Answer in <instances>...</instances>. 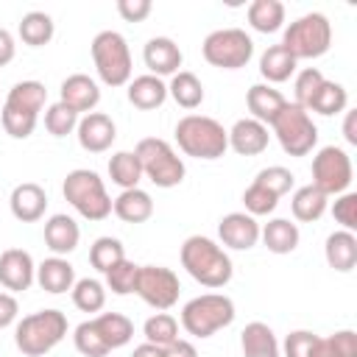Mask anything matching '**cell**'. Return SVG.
<instances>
[{
	"label": "cell",
	"instance_id": "6da1fadb",
	"mask_svg": "<svg viewBox=\"0 0 357 357\" xmlns=\"http://www.w3.org/2000/svg\"><path fill=\"white\" fill-rule=\"evenodd\" d=\"M181 265L204 287H223V284H229V279L234 273L229 254L215 240H209L204 234H192L184 240Z\"/></svg>",
	"mask_w": 357,
	"mask_h": 357
},
{
	"label": "cell",
	"instance_id": "7a4b0ae2",
	"mask_svg": "<svg viewBox=\"0 0 357 357\" xmlns=\"http://www.w3.org/2000/svg\"><path fill=\"white\" fill-rule=\"evenodd\" d=\"M47 100V89L42 81H20L8 89L6 95V103H3V112H0V120H3V128L8 137L14 139H28L36 128V120H39V112Z\"/></svg>",
	"mask_w": 357,
	"mask_h": 357
},
{
	"label": "cell",
	"instance_id": "3957f363",
	"mask_svg": "<svg viewBox=\"0 0 357 357\" xmlns=\"http://www.w3.org/2000/svg\"><path fill=\"white\" fill-rule=\"evenodd\" d=\"M67 335V315L61 310H39L25 315L14 329V343L25 357H42Z\"/></svg>",
	"mask_w": 357,
	"mask_h": 357
},
{
	"label": "cell",
	"instance_id": "277c9868",
	"mask_svg": "<svg viewBox=\"0 0 357 357\" xmlns=\"http://www.w3.org/2000/svg\"><path fill=\"white\" fill-rule=\"evenodd\" d=\"M176 142L187 156L195 159H220L229 148L226 128L206 114H187L176 123Z\"/></svg>",
	"mask_w": 357,
	"mask_h": 357
},
{
	"label": "cell",
	"instance_id": "5b68a950",
	"mask_svg": "<svg viewBox=\"0 0 357 357\" xmlns=\"http://www.w3.org/2000/svg\"><path fill=\"white\" fill-rule=\"evenodd\" d=\"M61 192L70 201V206L86 220H106L112 215V198L103 187V178L95 170H86V167L70 170L64 176Z\"/></svg>",
	"mask_w": 357,
	"mask_h": 357
},
{
	"label": "cell",
	"instance_id": "8992f818",
	"mask_svg": "<svg viewBox=\"0 0 357 357\" xmlns=\"http://www.w3.org/2000/svg\"><path fill=\"white\" fill-rule=\"evenodd\" d=\"M234 301L223 293H204L181 307V326L192 337H212L234 321Z\"/></svg>",
	"mask_w": 357,
	"mask_h": 357
},
{
	"label": "cell",
	"instance_id": "52a82bcc",
	"mask_svg": "<svg viewBox=\"0 0 357 357\" xmlns=\"http://www.w3.org/2000/svg\"><path fill=\"white\" fill-rule=\"evenodd\" d=\"M137 159H139V167H142V176L151 178L156 187L162 190H170V187H178L184 181V162L181 156L173 151V145L167 139H159V137H145L137 142L134 148Z\"/></svg>",
	"mask_w": 357,
	"mask_h": 357
},
{
	"label": "cell",
	"instance_id": "ba28073f",
	"mask_svg": "<svg viewBox=\"0 0 357 357\" xmlns=\"http://www.w3.org/2000/svg\"><path fill=\"white\" fill-rule=\"evenodd\" d=\"M332 45V22L321 11H310L298 20H293L284 28L282 47L298 61V59H318Z\"/></svg>",
	"mask_w": 357,
	"mask_h": 357
},
{
	"label": "cell",
	"instance_id": "9c48e42d",
	"mask_svg": "<svg viewBox=\"0 0 357 357\" xmlns=\"http://www.w3.org/2000/svg\"><path fill=\"white\" fill-rule=\"evenodd\" d=\"M89 50H92L98 78L106 86H123L131 81V50H128V42L123 33L100 31V33H95Z\"/></svg>",
	"mask_w": 357,
	"mask_h": 357
},
{
	"label": "cell",
	"instance_id": "30bf717a",
	"mask_svg": "<svg viewBox=\"0 0 357 357\" xmlns=\"http://www.w3.org/2000/svg\"><path fill=\"white\" fill-rule=\"evenodd\" d=\"M271 128H273V134H276V139L287 156H307L318 142V128H315L310 112L290 103V100L271 120Z\"/></svg>",
	"mask_w": 357,
	"mask_h": 357
},
{
	"label": "cell",
	"instance_id": "8fae6325",
	"mask_svg": "<svg viewBox=\"0 0 357 357\" xmlns=\"http://www.w3.org/2000/svg\"><path fill=\"white\" fill-rule=\"evenodd\" d=\"M204 59L220 70H240L254 56V42L243 28H218L201 45Z\"/></svg>",
	"mask_w": 357,
	"mask_h": 357
},
{
	"label": "cell",
	"instance_id": "7c38bea8",
	"mask_svg": "<svg viewBox=\"0 0 357 357\" xmlns=\"http://www.w3.org/2000/svg\"><path fill=\"white\" fill-rule=\"evenodd\" d=\"M351 178H354V167L343 148L326 145L312 156V187H318L324 195L349 192Z\"/></svg>",
	"mask_w": 357,
	"mask_h": 357
},
{
	"label": "cell",
	"instance_id": "4fadbf2b",
	"mask_svg": "<svg viewBox=\"0 0 357 357\" xmlns=\"http://www.w3.org/2000/svg\"><path fill=\"white\" fill-rule=\"evenodd\" d=\"M134 293L148 307L165 312V310H170L178 301L181 284H178V276L170 268H165V265H139Z\"/></svg>",
	"mask_w": 357,
	"mask_h": 357
},
{
	"label": "cell",
	"instance_id": "5bb4252c",
	"mask_svg": "<svg viewBox=\"0 0 357 357\" xmlns=\"http://www.w3.org/2000/svg\"><path fill=\"white\" fill-rule=\"evenodd\" d=\"M75 137H78V145L89 153H103L112 148V142L117 139V126L109 114L103 112H89L78 120L75 126Z\"/></svg>",
	"mask_w": 357,
	"mask_h": 357
},
{
	"label": "cell",
	"instance_id": "9a60e30c",
	"mask_svg": "<svg viewBox=\"0 0 357 357\" xmlns=\"http://www.w3.org/2000/svg\"><path fill=\"white\" fill-rule=\"evenodd\" d=\"M36 279V265L33 257L22 248H6L0 254V284L11 293H22L33 284Z\"/></svg>",
	"mask_w": 357,
	"mask_h": 357
},
{
	"label": "cell",
	"instance_id": "2e32d148",
	"mask_svg": "<svg viewBox=\"0 0 357 357\" xmlns=\"http://www.w3.org/2000/svg\"><path fill=\"white\" fill-rule=\"evenodd\" d=\"M218 234H220L223 245H229L234 251H248L259 240V223L248 212H229V215L220 218Z\"/></svg>",
	"mask_w": 357,
	"mask_h": 357
},
{
	"label": "cell",
	"instance_id": "e0dca14e",
	"mask_svg": "<svg viewBox=\"0 0 357 357\" xmlns=\"http://www.w3.org/2000/svg\"><path fill=\"white\" fill-rule=\"evenodd\" d=\"M142 59H145V67L151 70V75L162 78V75H176L184 56H181V47L170 39V36H153L148 39L145 50H142Z\"/></svg>",
	"mask_w": 357,
	"mask_h": 357
},
{
	"label": "cell",
	"instance_id": "ac0fdd59",
	"mask_svg": "<svg viewBox=\"0 0 357 357\" xmlns=\"http://www.w3.org/2000/svg\"><path fill=\"white\" fill-rule=\"evenodd\" d=\"M61 103L64 106H70L73 112H95V106L100 103V89H98V84L89 78V75H84V73H73V75H67L64 81H61Z\"/></svg>",
	"mask_w": 357,
	"mask_h": 357
},
{
	"label": "cell",
	"instance_id": "d6986e66",
	"mask_svg": "<svg viewBox=\"0 0 357 357\" xmlns=\"http://www.w3.org/2000/svg\"><path fill=\"white\" fill-rule=\"evenodd\" d=\"M226 134H229V148H234L240 156H257V153H262L268 148V139H271L268 126H262L254 117L237 120Z\"/></svg>",
	"mask_w": 357,
	"mask_h": 357
},
{
	"label": "cell",
	"instance_id": "ffe728a7",
	"mask_svg": "<svg viewBox=\"0 0 357 357\" xmlns=\"http://www.w3.org/2000/svg\"><path fill=\"white\" fill-rule=\"evenodd\" d=\"M8 204H11V215H14L17 220L33 223V220H39V218L45 215V209H47V192H45L39 184H33V181H22V184H17V187L11 190Z\"/></svg>",
	"mask_w": 357,
	"mask_h": 357
},
{
	"label": "cell",
	"instance_id": "44dd1931",
	"mask_svg": "<svg viewBox=\"0 0 357 357\" xmlns=\"http://www.w3.org/2000/svg\"><path fill=\"white\" fill-rule=\"evenodd\" d=\"M81 229L70 215H50L45 223V243L56 257H64L78 248Z\"/></svg>",
	"mask_w": 357,
	"mask_h": 357
},
{
	"label": "cell",
	"instance_id": "7402d4cb",
	"mask_svg": "<svg viewBox=\"0 0 357 357\" xmlns=\"http://www.w3.org/2000/svg\"><path fill=\"white\" fill-rule=\"evenodd\" d=\"M284 103H287L284 95L279 89H273L271 84H254L245 92V106H248L251 117L259 120L262 126H271V120L282 112Z\"/></svg>",
	"mask_w": 357,
	"mask_h": 357
},
{
	"label": "cell",
	"instance_id": "603a6c76",
	"mask_svg": "<svg viewBox=\"0 0 357 357\" xmlns=\"http://www.w3.org/2000/svg\"><path fill=\"white\" fill-rule=\"evenodd\" d=\"M36 282L42 290L59 296V293H67L73 290L75 284V268L64 259V257H50V259H42L36 265Z\"/></svg>",
	"mask_w": 357,
	"mask_h": 357
},
{
	"label": "cell",
	"instance_id": "cb8c5ba5",
	"mask_svg": "<svg viewBox=\"0 0 357 357\" xmlns=\"http://www.w3.org/2000/svg\"><path fill=\"white\" fill-rule=\"evenodd\" d=\"M324 257H326L329 268H335L337 273L354 271V265H357V237H354V231H346V229L332 231L326 237Z\"/></svg>",
	"mask_w": 357,
	"mask_h": 357
},
{
	"label": "cell",
	"instance_id": "d4e9b609",
	"mask_svg": "<svg viewBox=\"0 0 357 357\" xmlns=\"http://www.w3.org/2000/svg\"><path fill=\"white\" fill-rule=\"evenodd\" d=\"M240 349H243V357H282L273 329L262 321L245 324V329L240 332Z\"/></svg>",
	"mask_w": 357,
	"mask_h": 357
},
{
	"label": "cell",
	"instance_id": "484cf974",
	"mask_svg": "<svg viewBox=\"0 0 357 357\" xmlns=\"http://www.w3.org/2000/svg\"><path fill=\"white\" fill-rule=\"evenodd\" d=\"M167 100V84L156 75H137L134 81H128V103L142 109V112H151V109H159L162 103Z\"/></svg>",
	"mask_w": 357,
	"mask_h": 357
},
{
	"label": "cell",
	"instance_id": "4316f807",
	"mask_svg": "<svg viewBox=\"0 0 357 357\" xmlns=\"http://www.w3.org/2000/svg\"><path fill=\"white\" fill-rule=\"evenodd\" d=\"M112 212H114L120 220H126V223H145V220L153 215V198H151L145 190H139V187L123 190V192L112 201Z\"/></svg>",
	"mask_w": 357,
	"mask_h": 357
},
{
	"label": "cell",
	"instance_id": "83f0119b",
	"mask_svg": "<svg viewBox=\"0 0 357 357\" xmlns=\"http://www.w3.org/2000/svg\"><path fill=\"white\" fill-rule=\"evenodd\" d=\"M259 237L265 243V248L271 254H290L298 248V240H301V231L296 223H290L287 218H273L268 220L262 229H259Z\"/></svg>",
	"mask_w": 357,
	"mask_h": 357
},
{
	"label": "cell",
	"instance_id": "f1b7e54d",
	"mask_svg": "<svg viewBox=\"0 0 357 357\" xmlns=\"http://www.w3.org/2000/svg\"><path fill=\"white\" fill-rule=\"evenodd\" d=\"M92 324H95V329H98V335H100V340L106 343L109 351L123 349L134 337V324L123 312H100V315L92 318Z\"/></svg>",
	"mask_w": 357,
	"mask_h": 357
},
{
	"label": "cell",
	"instance_id": "f546056e",
	"mask_svg": "<svg viewBox=\"0 0 357 357\" xmlns=\"http://www.w3.org/2000/svg\"><path fill=\"white\" fill-rule=\"evenodd\" d=\"M326 204H329V195H324L318 187L312 184H304L293 192L290 198V209H293V218L301 220V223H312L318 220L324 212H326Z\"/></svg>",
	"mask_w": 357,
	"mask_h": 357
},
{
	"label": "cell",
	"instance_id": "4dcf8cb0",
	"mask_svg": "<svg viewBox=\"0 0 357 357\" xmlns=\"http://www.w3.org/2000/svg\"><path fill=\"white\" fill-rule=\"evenodd\" d=\"M167 95L181 106V109H198L204 103V84L195 73L190 70H178L170 84H167Z\"/></svg>",
	"mask_w": 357,
	"mask_h": 357
},
{
	"label": "cell",
	"instance_id": "1f68e13d",
	"mask_svg": "<svg viewBox=\"0 0 357 357\" xmlns=\"http://www.w3.org/2000/svg\"><path fill=\"white\" fill-rule=\"evenodd\" d=\"M296 59L282 47V45H271L262 56H259V73L268 84H282L296 73Z\"/></svg>",
	"mask_w": 357,
	"mask_h": 357
},
{
	"label": "cell",
	"instance_id": "d6a6232c",
	"mask_svg": "<svg viewBox=\"0 0 357 357\" xmlns=\"http://www.w3.org/2000/svg\"><path fill=\"white\" fill-rule=\"evenodd\" d=\"M109 178L120 187V190H134L142 181V167L134 151H117L109 159Z\"/></svg>",
	"mask_w": 357,
	"mask_h": 357
},
{
	"label": "cell",
	"instance_id": "836d02e7",
	"mask_svg": "<svg viewBox=\"0 0 357 357\" xmlns=\"http://www.w3.org/2000/svg\"><path fill=\"white\" fill-rule=\"evenodd\" d=\"M346 106H349V92H346V86L337 84V81H324V84L318 86L315 98L310 100L307 112L312 109V112H318V114H324V117H332V114L346 112Z\"/></svg>",
	"mask_w": 357,
	"mask_h": 357
},
{
	"label": "cell",
	"instance_id": "e575fe53",
	"mask_svg": "<svg viewBox=\"0 0 357 357\" xmlns=\"http://www.w3.org/2000/svg\"><path fill=\"white\" fill-rule=\"evenodd\" d=\"M284 22V6L279 0H254L248 6V25L259 33H273Z\"/></svg>",
	"mask_w": 357,
	"mask_h": 357
},
{
	"label": "cell",
	"instance_id": "d590c367",
	"mask_svg": "<svg viewBox=\"0 0 357 357\" xmlns=\"http://www.w3.org/2000/svg\"><path fill=\"white\" fill-rule=\"evenodd\" d=\"M56 33V25H53V17L45 14V11H28L22 20H20V39L31 47H42L53 39Z\"/></svg>",
	"mask_w": 357,
	"mask_h": 357
},
{
	"label": "cell",
	"instance_id": "8d00e7d4",
	"mask_svg": "<svg viewBox=\"0 0 357 357\" xmlns=\"http://www.w3.org/2000/svg\"><path fill=\"white\" fill-rule=\"evenodd\" d=\"M310 357H357V332L340 329L329 337H315Z\"/></svg>",
	"mask_w": 357,
	"mask_h": 357
},
{
	"label": "cell",
	"instance_id": "74e56055",
	"mask_svg": "<svg viewBox=\"0 0 357 357\" xmlns=\"http://www.w3.org/2000/svg\"><path fill=\"white\" fill-rule=\"evenodd\" d=\"M70 293H73V304L81 312H100L103 304H106V287H103V282L89 279V276L86 279H78Z\"/></svg>",
	"mask_w": 357,
	"mask_h": 357
},
{
	"label": "cell",
	"instance_id": "f35d334b",
	"mask_svg": "<svg viewBox=\"0 0 357 357\" xmlns=\"http://www.w3.org/2000/svg\"><path fill=\"white\" fill-rule=\"evenodd\" d=\"M142 335H145V343H153V346H170L178 340V321L170 315V312H156L145 321L142 326Z\"/></svg>",
	"mask_w": 357,
	"mask_h": 357
},
{
	"label": "cell",
	"instance_id": "ab89813d",
	"mask_svg": "<svg viewBox=\"0 0 357 357\" xmlns=\"http://www.w3.org/2000/svg\"><path fill=\"white\" fill-rule=\"evenodd\" d=\"M120 259H126V248L117 237H98L89 248V262L92 268H98L100 273H106L112 265H117Z\"/></svg>",
	"mask_w": 357,
	"mask_h": 357
},
{
	"label": "cell",
	"instance_id": "60d3db41",
	"mask_svg": "<svg viewBox=\"0 0 357 357\" xmlns=\"http://www.w3.org/2000/svg\"><path fill=\"white\" fill-rule=\"evenodd\" d=\"M137 271H139V265H134L131 259H120L117 265H112L103 273L106 276V287L112 293H117V296L134 293V287H137Z\"/></svg>",
	"mask_w": 357,
	"mask_h": 357
},
{
	"label": "cell",
	"instance_id": "b9f144b4",
	"mask_svg": "<svg viewBox=\"0 0 357 357\" xmlns=\"http://www.w3.org/2000/svg\"><path fill=\"white\" fill-rule=\"evenodd\" d=\"M75 126H78V112H73L61 100L53 103V106H47V112H45V128L53 137H67V134L75 131Z\"/></svg>",
	"mask_w": 357,
	"mask_h": 357
},
{
	"label": "cell",
	"instance_id": "7bdbcfd3",
	"mask_svg": "<svg viewBox=\"0 0 357 357\" xmlns=\"http://www.w3.org/2000/svg\"><path fill=\"white\" fill-rule=\"evenodd\" d=\"M73 340H75V349H78L84 357H106V354H109V349H106V343L100 340V335H98L92 318L75 326Z\"/></svg>",
	"mask_w": 357,
	"mask_h": 357
},
{
	"label": "cell",
	"instance_id": "ee69618b",
	"mask_svg": "<svg viewBox=\"0 0 357 357\" xmlns=\"http://www.w3.org/2000/svg\"><path fill=\"white\" fill-rule=\"evenodd\" d=\"M243 204H245L248 215H251V218H257V215H271V212L276 209L279 198H276L271 190H265L262 184L251 181V184L245 187V192H243Z\"/></svg>",
	"mask_w": 357,
	"mask_h": 357
},
{
	"label": "cell",
	"instance_id": "f6af8a7d",
	"mask_svg": "<svg viewBox=\"0 0 357 357\" xmlns=\"http://www.w3.org/2000/svg\"><path fill=\"white\" fill-rule=\"evenodd\" d=\"M324 81H326V78H324V73H321L318 67H304V70L296 75V84H293V89H296V106L307 109Z\"/></svg>",
	"mask_w": 357,
	"mask_h": 357
},
{
	"label": "cell",
	"instance_id": "bcb514c9",
	"mask_svg": "<svg viewBox=\"0 0 357 357\" xmlns=\"http://www.w3.org/2000/svg\"><path fill=\"white\" fill-rule=\"evenodd\" d=\"M257 184H262L265 190H271L276 198H282L284 192H290V187H293V173L287 170V167H282V165H271V167H262L259 173H257V178H254Z\"/></svg>",
	"mask_w": 357,
	"mask_h": 357
},
{
	"label": "cell",
	"instance_id": "7dc6e473",
	"mask_svg": "<svg viewBox=\"0 0 357 357\" xmlns=\"http://www.w3.org/2000/svg\"><path fill=\"white\" fill-rule=\"evenodd\" d=\"M332 218L346 231H354L357 229V192H340L332 204Z\"/></svg>",
	"mask_w": 357,
	"mask_h": 357
},
{
	"label": "cell",
	"instance_id": "c3c4849f",
	"mask_svg": "<svg viewBox=\"0 0 357 357\" xmlns=\"http://www.w3.org/2000/svg\"><path fill=\"white\" fill-rule=\"evenodd\" d=\"M315 332L310 329H296L284 337V357H310L312 343H315Z\"/></svg>",
	"mask_w": 357,
	"mask_h": 357
},
{
	"label": "cell",
	"instance_id": "681fc988",
	"mask_svg": "<svg viewBox=\"0 0 357 357\" xmlns=\"http://www.w3.org/2000/svg\"><path fill=\"white\" fill-rule=\"evenodd\" d=\"M151 11H153L151 0H117V14L126 22H142Z\"/></svg>",
	"mask_w": 357,
	"mask_h": 357
},
{
	"label": "cell",
	"instance_id": "f907efd6",
	"mask_svg": "<svg viewBox=\"0 0 357 357\" xmlns=\"http://www.w3.org/2000/svg\"><path fill=\"white\" fill-rule=\"evenodd\" d=\"M17 312H20L17 298L11 293H0V329L8 326V324H14L17 321Z\"/></svg>",
	"mask_w": 357,
	"mask_h": 357
},
{
	"label": "cell",
	"instance_id": "816d5d0a",
	"mask_svg": "<svg viewBox=\"0 0 357 357\" xmlns=\"http://www.w3.org/2000/svg\"><path fill=\"white\" fill-rule=\"evenodd\" d=\"M14 53H17L14 36H11L6 28H0V67H6V64L14 59Z\"/></svg>",
	"mask_w": 357,
	"mask_h": 357
},
{
	"label": "cell",
	"instance_id": "f5cc1de1",
	"mask_svg": "<svg viewBox=\"0 0 357 357\" xmlns=\"http://www.w3.org/2000/svg\"><path fill=\"white\" fill-rule=\"evenodd\" d=\"M165 357H198V351H195V346L190 343V340H176V343H170V346H165Z\"/></svg>",
	"mask_w": 357,
	"mask_h": 357
},
{
	"label": "cell",
	"instance_id": "db71d44e",
	"mask_svg": "<svg viewBox=\"0 0 357 357\" xmlns=\"http://www.w3.org/2000/svg\"><path fill=\"white\" fill-rule=\"evenodd\" d=\"M343 137L349 145H357V109H349L343 117Z\"/></svg>",
	"mask_w": 357,
	"mask_h": 357
},
{
	"label": "cell",
	"instance_id": "11a10c76",
	"mask_svg": "<svg viewBox=\"0 0 357 357\" xmlns=\"http://www.w3.org/2000/svg\"><path fill=\"white\" fill-rule=\"evenodd\" d=\"M131 357H165V349L162 346H153V343H142L134 349Z\"/></svg>",
	"mask_w": 357,
	"mask_h": 357
}]
</instances>
